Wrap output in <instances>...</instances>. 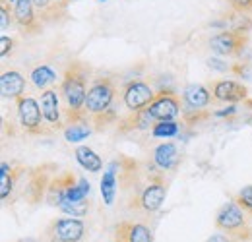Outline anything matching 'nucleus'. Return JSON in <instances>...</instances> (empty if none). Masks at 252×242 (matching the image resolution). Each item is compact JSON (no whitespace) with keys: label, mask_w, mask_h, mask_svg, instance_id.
I'll return each instance as SVG.
<instances>
[{"label":"nucleus","mask_w":252,"mask_h":242,"mask_svg":"<svg viewBox=\"0 0 252 242\" xmlns=\"http://www.w3.org/2000/svg\"><path fill=\"white\" fill-rule=\"evenodd\" d=\"M115 242H123V241H115Z\"/></svg>","instance_id":"4c0bfd02"},{"label":"nucleus","mask_w":252,"mask_h":242,"mask_svg":"<svg viewBox=\"0 0 252 242\" xmlns=\"http://www.w3.org/2000/svg\"><path fill=\"white\" fill-rule=\"evenodd\" d=\"M117 241L123 242H154L152 231L142 225V223H132V221H123L115 229Z\"/></svg>","instance_id":"2eb2a0df"},{"label":"nucleus","mask_w":252,"mask_h":242,"mask_svg":"<svg viewBox=\"0 0 252 242\" xmlns=\"http://www.w3.org/2000/svg\"><path fill=\"white\" fill-rule=\"evenodd\" d=\"M74 155H76V161H78L86 171H90V173H99V171L103 169L101 157H99L92 148H88V146H80Z\"/></svg>","instance_id":"5701e85b"},{"label":"nucleus","mask_w":252,"mask_h":242,"mask_svg":"<svg viewBox=\"0 0 252 242\" xmlns=\"http://www.w3.org/2000/svg\"><path fill=\"white\" fill-rule=\"evenodd\" d=\"M49 242H61V241H57V239H51Z\"/></svg>","instance_id":"e433bc0d"},{"label":"nucleus","mask_w":252,"mask_h":242,"mask_svg":"<svg viewBox=\"0 0 252 242\" xmlns=\"http://www.w3.org/2000/svg\"><path fill=\"white\" fill-rule=\"evenodd\" d=\"M16 111H18V121L20 126L26 134L30 136H45V134H51L53 130L45 126V117H43V111H41V105L30 97V95H24L16 101Z\"/></svg>","instance_id":"20e7f679"},{"label":"nucleus","mask_w":252,"mask_h":242,"mask_svg":"<svg viewBox=\"0 0 252 242\" xmlns=\"http://www.w3.org/2000/svg\"><path fill=\"white\" fill-rule=\"evenodd\" d=\"M61 212H64L66 215H72V217H84L90 212V202L86 198L84 200H66L61 206Z\"/></svg>","instance_id":"a878e982"},{"label":"nucleus","mask_w":252,"mask_h":242,"mask_svg":"<svg viewBox=\"0 0 252 242\" xmlns=\"http://www.w3.org/2000/svg\"><path fill=\"white\" fill-rule=\"evenodd\" d=\"M0 90L4 99H14L18 101L24 97L26 91V78L18 70H4L0 76Z\"/></svg>","instance_id":"dca6fc26"},{"label":"nucleus","mask_w":252,"mask_h":242,"mask_svg":"<svg viewBox=\"0 0 252 242\" xmlns=\"http://www.w3.org/2000/svg\"><path fill=\"white\" fill-rule=\"evenodd\" d=\"M78 182L76 179V175L72 173V171H66L63 175H57V177H53L51 179V184H49V190H47V202L51 204V206H57V208H61L64 202H66V192H68V188L70 186H74Z\"/></svg>","instance_id":"ddd939ff"},{"label":"nucleus","mask_w":252,"mask_h":242,"mask_svg":"<svg viewBox=\"0 0 252 242\" xmlns=\"http://www.w3.org/2000/svg\"><path fill=\"white\" fill-rule=\"evenodd\" d=\"M249 47V31L225 30L210 39V49L220 57H239Z\"/></svg>","instance_id":"423d86ee"},{"label":"nucleus","mask_w":252,"mask_h":242,"mask_svg":"<svg viewBox=\"0 0 252 242\" xmlns=\"http://www.w3.org/2000/svg\"><path fill=\"white\" fill-rule=\"evenodd\" d=\"M12 22H14V10H10V6L2 2V8H0V30L8 31Z\"/></svg>","instance_id":"c756f323"},{"label":"nucleus","mask_w":252,"mask_h":242,"mask_svg":"<svg viewBox=\"0 0 252 242\" xmlns=\"http://www.w3.org/2000/svg\"><path fill=\"white\" fill-rule=\"evenodd\" d=\"M208 66H210V68H214V70H220V72H229V70H233L229 64L218 60V59H210V60H208Z\"/></svg>","instance_id":"2f4dec72"},{"label":"nucleus","mask_w":252,"mask_h":242,"mask_svg":"<svg viewBox=\"0 0 252 242\" xmlns=\"http://www.w3.org/2000/svg\"><path fill=\"white\" fill-rule=\"evenodd\" d=\"M115 93H117V88L111 78H95L88 90V97H86V111H88L90 119L95 115L107 113L113 107Z\"/></svg>","instance_id":"39448f33"},{"label":"nucleus","mask_w":252,"mask_h":242,"mask_svg":"<svg viewBox=\"0 0 252 242\" xmlns=\"http://www.w3.org/2000/svg\"><path fill=\"white\" fill-rule=\"evenodd\" d=\"M88 80H90V68L80 60L70 62V66L64 70L63 82H61V95H63L66 109V124H78L88 122L90 115L86 111V97H88Z\"/></svg>","instance_id":"f257e3e1"},{"label":"nucleus","mask_w":252,"mask_h":242,"mask_svg":"<svg viewBox=\"0 0 252 242\" xmlns=\"http://www.w3.org/2000/svg\"><path fill=\"white\" fill-rule=\"evenodd\" d=\"M216 227L223 233H227L229 237L237 239L239 242L252 239V229L247 221V212L235 200L227 202L220 210L218 217H216Z\"/></svg>","instance_id":"7ed1b4c3"},{"label":"nucleus","mask_w":252,"mask_h":242,"mask_svg":"<svg viewBox=\"0 0 252 242\" xmlns=\"http://www.w3.org/2000/svg\"><path fill=\"white\" fill-rule=\"evenodd\" d=\"M47 167L35 169L32 173V177H30L28 188H26V196H28L30 204H39L41 198L47 196V190H49V184H51V179L47 175Z\"/></svg>","instance_id":"6ab92c4d"},{"label":"nucleus","mask_w":252,"mask_h":242,"mask_svg":"<svg viewBox=\"0 0 252 242\" xmlns=\"http://www.w3.org/2000/svg\"><path fill=\"white\" fill-rule=\"evenodd\" d=\"M150 113L156 121H175L181 115V99L177 93L163 90L156 93V99L150 103Z\"/></svg>","instance_id":"6e6552de"},{"label":"nucleus","mask_w":252,"mask_h":242,"mask_svg":"<svg viewBox=\"0 0 252 242\" xmlns=\"http://www.w3.org/2000/svg\"><path fill=\"white\" fill-rule=\"evenodd\" d=\"M41 111H43V117L45 122L53 128V130H61L63 128V117H61V101H59V93L57 90H45L41 93Z\"/></svg>","instance_id":"4468645a"},{"label":"nucleus","mask_w":252,"mask_h":242,"mask_svg":"<svg viewBox=\"0 0 252 242\" xmlns=\"http://www.w3.org/2000/svg\"><path fill=\"white\" fill-rule=\"evenodd\" d=\"M101 2H103V0H101Z\"/></svg>","instance_id":"58836bf2"},{"label":"nucleus","mask_w":252,"mask_h":242,"mask_svg":"<svg viewBox=\"0 0 252 242\" xmlns=\"http://www.w3.org/2000/svg\"><path fill=\"white\" fill-rule=\"evenodd\" d=\"M43 24H61L68 18L70 0H32Z\"/></svg>","instance_id":"9b49d317"},{"label":"nucleus","mask_w":252,"mask_h":242,"mask_svg":"<svg viewBox=\"0 0 252 242\" xmlns=\"http://www.w3.org/2000/svg\"><path fill=\"white\" fill-rule=\"evenodd\" d=\"M235 202H237L245 212L249 213V215H252V184L251 186H245V188L237 194Z\"/></svg>","instance_id":"cd10ccee"},{"label":"nucleus","mask_w":252,"mask_h":242,"mask_svg":"<svg viewBox=\"0 0 252 242\" xmlns=\"http://www.w3.org/2000/svg\"><path fill=\"white\" fill-rule=\"evenodd\" d=\"M20 242H37V241H33V239H26V241H20Z\"/></svg>","instance_id":"f704fd0d"},{"label":"nucleus","mask_w":252,"mask_h":242,"mask_svg":"<svg viewBox=\"0 0 252 242\" xmlns=\"http://www.w3.org/2000/svg\"><path fill=\"white\" fill-rule=\"evenodd\" d=\"M235 111H237V107H233V105H231V107H227L225 111H216L214 115H216V117H229V115H233Z\"/></svg>","instance_id":"72a5a7b5"},{"label":"nucleus","mask_w":252,"mask_h":242,"mask_svg":"<svg viewBox=\"0 0 252 242\" xmlns=\"http://www.w3.org/2000/svg\"><path fill=\"white\" fill-rule=\"evenodd\" d=\"M12 49H14V39L8 37V35H2V39H0V55L8 57V53H12Z\"/></svg>","instance_id":"7c9ffc66"},{"label":"nucleus","mask_w":252,"mask_h":242,"mask_svg":"<svg viewBox=\"0 0 252 242\" xmlns=\"http://www.w3.org/2000/svg\"><path fill=\"white\" fill-rule=\"evenodd\" d=\"M30 80H32V84L37 90H51V86L57 82V72L47 64H39L32 70Z\"/></svg>","instance_id":"4be33fe9"},{"label":"nucleus","mask_w":252,"mask_h":242,"mask_svg":"<svg viewBox=\"0 0 252 242\" xmlns=\"http://www.w3.org/2000/svg\"><path fill=\"white\" fill-rule=\"evenodd\" d=\"M14 22L24 35H37L43 31V22L39 20L32 0L14 2Z\"/></svg>","instance_id":"1a4fd4ad"},{"label":"nucleus","mask_w":252,"mask_h":242,"mask_svg":"<svg viewBox=\"0 0 252 242\" xmlns=\"http://www.w3.org/2000/svg\"><path fill=\"white\" fill-rule=\"evenodd\" d=\"M158 169L159 167H152V171H148V182L140 190L138 198L132 200L134 202L132 210H140L144 213H156L163 206V202L167 198V181Z\"/></svg>","instance_id":"f03ea898"},{"label":"nucleus","mask_w":252,"mask_h":242,"mask_svg":"<svg viewBox=\"0 0 252 242\" xmlns=\"http://www.w3.org/2000/svg\"><path fill=\"white\" fill-rule=\"evenodd\" d=\"M154 165L159 167V171H175L181 165V153L177 146L171 142L159 144L154 150Z\"/></svg>","instance_id":"aec40b11"},{"label":"nucleus","mask_w":252,"mask_h":242,"mask_svg":"<svg viewBox=\"0 0 252 242\" xmlns=\"http://www.w3.org/2000/svg\"><path fill=\"white\" fill-rule=\"evenodd\" d=\"M92 132H94V130L88 126V122L68 124V126L64 128V138H66V142H70V144H76V142H82V140H86V138H88Z\"/></svg>","instance_id":"393cba45"},{"label":"nucleus","mask_w":252,"mask_h":242,"mask_svg":"<svg viewBox=\"0 0 252 242\" xmlns=\"http://www.w3.org/2000/svg\"><path fill=\"white\" fill-rule=\"evenodd\" d=\"M212 95L216 101L221 103H241L249 97V90L239 84V82H233V80H218L212 84Z\"/></svg>","instance_id":"f8f14e48"},{"label":"nucleus","mask_w":252,"mask_h":242,"mask_svg":"<svg viewBox=\"0 0 252 242\" xmlns=\"http://www.w3.org/2000/svg\"><path fill=\"white\" fill-rule=\"evenodd\" d=\"M18 175H20V169H14L8 163H2V167H0V198H2V202H6L8 196L12 194Z\"/></svg>","instance_id":"b1692460"},{"label":"nucleus","mask_w":252,"mask_h":242,"mask_svg":"<svg viewBox=\"0 0 252 242\" xmlns=\"http://www.w3.org/2000/svg\"><path fill=\"white\" fill-rule=\"evenodd\" d=\"M154 99H156V91L150 88V84H146L142 80L128 82L123 90V103L130 113L148 109Z\"/></svg>","instance_id":"0eeeda50"},{"label":"nucleus","mask_w":252,"mask_h":242,"mask_svg":"<svg viewBox=\"0 0 252 242\" xmlns=\"http://www.w3.org/2000/svg\"><path fill=\"white\" fill-rule=\"evenodd\" d=\"M227 4L235 14L252 16V0H227Z\"/></svg>","instance_id":"c85d7f7f"},{"label":"nucleus","mask_w":252,"mask_h":242,"mask_svg":"<svg viewBox=\"0 0 252 242\" xmlns=\"http://www.w3.org/2000/svg\"><path fill=\"white\" fill-rule=\"evenodd\" d=\"M212 99H214L212 90H208L202 84H192V86L185 88V91H183L185 109H190V111H202V109H206L212 103Z\"/></svg>","instance_id":"f3484780"},{"label":"nucleus","mask_w":252,"mask_h":242,"mask_svg":"<svg viewBox=\"0 0 252 242\" xmlns=\"http://www.w3.org/2000/svg\"><path fill=\"white\" fill-rule=\"evenodd\" d=\"M4 4H10V2H16V0H2Z\"/></svg>","instance_id":"c9c22d12"},{"label":"nucleus","mask_w":252,"mask_h":242,"mask_svg":"<svg viewBox=\"0 0 252 242\" xmlns=\"http://www.w3.org/2000/svg\"><path fill=\"white\" fill-rule=\"evenodd\" d=\"M177 132H179V122L175 121H159L152 128V134L156 138H173L177 136Z\"/></svg>","instance_id":"bb28decb"},{"label":"nucleus","mask_w":252,"mask_h":242,"mask_svg":"<svg viewBox=\"0 0 252 242\" xmlns=\"http://www.w3.org/2000/svg\"><path fill=\"white\" fill-rule=\"evenodd\" d=\"M208 242H239V241L233 239V237H229L227 233H218V235H214Z\"/></svg>","instance_id":"473e14b6"},{"label":"nucleus","mask_w":252,"mask_h":242,"mask_svg":"<svg viewBox=\"0 0 252 242\" xmlns=\"http://www.w3.org/2000/svg\"><path fill=\"white\" fill-rule=\"evenodd\" d=\"M119 171H121V161L115 159L107 165L105 173H103V179H101V196H103V202L107 206H113L115 204V198H117V186H119Z\"/></svg>","instance_id":"a211bd4d"},{"label":"nucleus","mask_w":252,"mask_h":242,"mask_svg":"<svg viewBox=\"0 0 252 242\" xmlns=\"http://www.w3.org/2000/svg\"><path fill=\"white\" fill-rule=\"evenodd\" d=\"M49 237L51 239H57L61 242H80L84 239V233H86V225L82 219H59V221H53L51 227H49Z\"/></svg>","instance_id":"9d476101"},{"label":"nucleus","mask_w":252,"mask_h":242,"mask_svg":"<svg viewBox=\"0 0 252 242\" xmlns=\"http://www.w3.org/2000/svg\"><path fill=\"white\" fill-rule=\"evenodd\" d=\"M156 119L152 117L150 109H142V111H134L130 113L128 117H125L123 121L119 122L117 130L121 134H126V132H134V130H152L156 126Z\"/></svg>","instance_id":"412c9836"}]
</instances>
